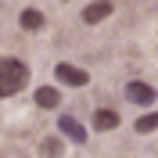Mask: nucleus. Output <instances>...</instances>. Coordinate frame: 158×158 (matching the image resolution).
Returning <instances> with one entry per match:
<instances>
[{
	"instance_id": "1",
	"label": "nucleus",
	"mask_w": 158,
	"mask_h": 158,
	"mask_svg": "<svg viewBox=\"0 0 158 158\" xmlns=\"http://www.w3.org/2000/svg\"><path fill=\"white\" fill-rule=\"evenodd\" d=\"M25 83H29V69H25V61H18V58H0V101L11 97V94H18Z\"/></svg>"
},
{
	"instance_id": "2",
	"label": "nucleus",
	"mask_w": 158,
	"mask_h": 158,
	"mask_svg": "<svg viewBox=\"0 0 158 158\" xmlns=\"http://www.w3.org/2000/svg\"><path fill=\"white\" fill-rule=\"evenodd\" d=\"M155 97H158V90L151 86V83H140V79L126 83V101H133V104H140V108L155 104Z\"/></svg>"
},
{
	"instance_id": "3",
	"label": "nucleus",
	"mask_w": 158,
	"mask_h": 158,
	"mask_svg": "<svg viewBox=\"0 0 158 158\" xmlns=\"http://www.w3.org/2000/svg\"><path fill=\"white\" fill-rule=\"evenodd\" d=\"M54 76H58V83L61 86H86L90 83V76L83 69H76V65H69V61H61L58 69H54Z\"/></svg>"
},
{
	"instance_id": "4",
	"label": "nucleus",
	"mask_w": 158,
	"mask_h": 158,
	"mask_svg": "<svg viewBox=\"0 0 158 158\" xmlns=\"http://www.w3.org/2000/svg\"><path fill=\"white\" fill-rule=\"evenodd\" d=\"M58 133H61V137H69L72 144H86V129L79 126V118H72V115H61V118H58Z\"/></svg>"
},
{
	"instance_id": "5",
	"label": "nucleus",
	"mask_w": 158,
	"mask_h": 158,
	"mask_svg": "<svg viewBox=\"0 0 158 158\" xmlns=\"http://www.w3.org/2000/svg\"><path fill=\"white\" fill-rule=\"evenodd\" d=\"M94 126H97L101 133L115 129V126H118V111H115V108H94Z\"/></svg>"
},
{
	"instance_id": "6",
	"label": "nucleus",
	"mask_w": 158,
	"mask_h": 158,
	"mask_svg": "<svg viewBox=\"0 0 158 158\" xmlns=\"http://www.w3.org/2000/svg\"><path fill=\"white\" fill-rule=\"evenodd\" d=\"M111 11H115L111 4H90V7L83 11V22H90V25H94V22H104Z\"/></svg>"
},
{
	"instance_id": "7",
	"label": "nucleus",
	"mask_w": 158,
	"mask_h": 158,
	"mask_svg": "<svg viewBox=\"0 0 158 158\" xmlns=\"http://www.w3.org/2000/svg\"><path fill=\"white\" fill-rule=\"evenodd\" d=\"M18 22H22V29H25V32H36V29H43V15H40L36 7H25Z\"/></svg>"
},
{
	"instance_id": "8",
	"label": "nucleus",
	"mask_w": 158,
	"mask_h": 158,
	"mask_svg": "<svg viewBox=\"0 0 158 158\" xmlns=\"http://www.w3.org/2000/svg\"><path fill=\"white\" fill-rule=\"evenodd\" d=\"M58 101H61V94L54 86H40L36 90V104L40 108H58Z\"/></svg>"
},
{
	"instance_id": "9",
	"label": "nucleus",
	"mask_w": 158,
	"mask_h": 158,
	"mask_svg": "<svg viewBox=\"0 0 158 158\" xmlns=\"http://www.w3.org/2000/svg\"><path fill=\"white\" fill-rule=\"evenodd\" d=\"M133 129H137V133H155V129H158V111H151V115H140Z\"/></svg>"
},
{
	"instance_id": "10",
	"label": "nucleus",
	"mask_w": 158,
	"mask_h": 158,
	"mask_svg": "<svg viewBox=\"0 0 158 158\" xmlns=\"http://www.w3.org/2000/svg\"><path fill=\"white\" fill-rule=\"evenodd\" d=\"M40 151H43V158H58V155H61V140H58V137L43 140V144H40Z\"/></svg>"
}]
</instances>
